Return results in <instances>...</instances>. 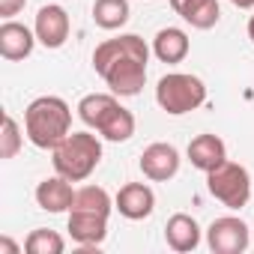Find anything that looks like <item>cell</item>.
<instances>
[{
  "mask_svg": "<svg viewBox=\"0 0 254 254\" xmlns=\"http://www.w3.org/2000/svg\"><path fill=\"white\" fill-rule=\"evenodd\" d=\"M147 60L150 48L141 36L123 33L117 39H105L93 51V69L111 87L114 96H138L147 84Z\"/></svg>",
  "mask_w": 254,
  "mask_h": 254,
  "instance_id": "obj_1",
  "label": "cell"
},
{
  "mask_svg": "<svg viewBox=\"0 0 254 254\" xmlns=\"http://www.w3.org/2000/svg\"><path fill=\"white\" fill-rule=\"evenodd\" d=\"M24 132L33 147L54 150L72 132V108L60 96H39L24 111Z\"/></svg>",
  "mask_w": 254,
  "mask_h": 254,
  "instance_id": "obj_2",
  "label": "cell"
},
{
  "mask_svg": "<svg viewBox=\"0 0 254 254\" xmlns=\"http://www.w3.org/2000/svg\"><path fill=\"white\" fill-rule=\"evenodd\" d=\"M78 117L87 129H96L105 141L123 144L135 135V117L123 108L114 93H90L78 102Z\"/></svg>",
  "mask_w": 254,
  "mask_h": 254,
  "instance_id": "obj_3",
  "label": "cell"
},
{
  "mask_svg": "<svg viewBox=\"0 0 254 254\" xmlns=\"http://www.w3.org/2000/svg\"><path fill=\"white\" fill-rule=\"evenodd\" d=\"M51 153H54V159H51L54 171L60 177L72 180V183H81L99 168L102 141L96 135H90V132H69Z\"/></svg>",
  "mask_w": 254,
  "mask_h": 254,
  "instance_id": "obj_4",
  "label": "cell"
},
{
  "mask_svg": "<svg viewBox=\"0 0 254 254\" xmlns=\"http://www.w3.org/2000/svg\"><path fill=\"white\" fill-rule=\"evenodd\" d=\"M156 102L171 117L191 114L206 102V84L189 72H168L156 84Z\"/></svg>",
  "mask_w": 254,
  "mask_h": 254,
  "instance_id": "obj_5",
  "label": "cell"
},
{
  "mask_svg": "<svg viewBox=\"0 0 254 254\" xmlns=\"http://www.w3.org/2000/svg\"><path fill=\"white\" fill-rule=\"evenodd\" d=\"M206 189L227 209H242L251 197V174L236 162H221L215 171L206 174Z\"/></svg>",
  "mask_w": 254,
  "mask_h": 254,
  "instance_id": "obj_6",
  "label": "cell"
},
{
  "mask_svg": "<svg viewBox=\"0 0 254 254\" xmlns=\"http://www.w3.org/2000/svg\"><path fill=\"white\" fill-rule=\"evenodd\" d=\"M251 242L248 224L236 215H221L206 227V245L212 254H242Z\"/></svg>",
  "mask_w": 254,
  "mask_h": 254,
  "instance_id": "obj_7",
  "label": "cell"
},
{
  "mask_svg": "<svg viewBox=\"0 0 254 254\" xmlns=\"http://www.w3.org/2000/svg\"><path fill=\"white\" fill-rule=\"evenodd\" d=\"M180 150L174 144H150L141 153V174L153 183H168L180 174Z\"/></svg>",
  "mask_w": 254,
  "mask_h": 254,
  "instance_id": "obj_8",
  "label": "cell"
},
{
  "mask_svg": "<svg viewBox=\"0 0 254 254\" xmlns=\"http://www.w3.org/2000/svg\"><path fill=\"white\" fill-rule=\"evenodd\" d=\"M33 30H36V39L45 48H63L66 39H69V30H72L69 12L63 6H57V3H48V6H42L36 12Z\"/></svg>",
  "mask_w": 254,
  "mask_h": 254,
  "instance_id": "obj_9",
  "label": "cell"
},
{
  "mask_svg": "<svg viewBox=\"0 0 254 254\" xmlns=\"http://www.w3.org/2000/svg\"><path fill=\"white\" fill-rule=\"evenodd\" d=\"M114 209L129 221H141V218L153 215L156 194H153V189L147 183H126L114 197Z\"/></svg>",
  "mask_w": 254,
  "mask_h": 254,
  "instance_id": "obj_10",
  "label": "cell"
},
{
  "mask_svg": "<svg viewBox=\"0 0 254 254\" xmlns=\"http://www.w3.org/2000/svg\"><path fill=\"white\" fill-rule=\"evenodd\" d=\"M69 236L84 248L102 245L108 236V215L93 209H69Z\"/></svg>",
  "mask_w": 254,
  "mask_h": 254,
  "instance_id": "obj_11",
  "label": "cell"
},
{
  "mask_svg": "<svg viewBox=\"0 0 254 254\" xmlns=\"http://www.w3.org/2000/svg\"><path fill=\"white\" fill-rule=\"evenodd\" d=\"M36 30L18 24V21H3L0 24V57L9 60V63H18V60H27L33 54V45H36Z\"/></svg>",
  "mask_w": 254,
  "mask_h": 254,
  "instance_id": "obj_12",
  "label": "cell"
},
{
  "mask_svg": "<svg viewBox=\"0 0 254 254\" xmlns=\"http://www.w3.org/2000/svg\"><path fill=\"white\" fill-rule=\"evenodd\" d=\"M36 203L39 209L45 212H69L72 203H75V189H72V180L66 177H48L36 186Z\"/></svg>",
  "mask_w": 254,
  "mask_h": 254,
  "instance_id": "obj_13",
  "label": "cell"
},
{
  "mask_svg": "<svg viewBox=\"0 0 254 254\" xmlns=\"http://www.w3.org/2000/svg\"><path fill=\"white\" fill-rule=\"evenodd\" d=\"M189 162L197 168V171H203V174H209V171H215L221 162H227V147H224V141L218 138V135H197V138H191V144H189Z\"/></svg>",
  "mask_w": 254,
  "mask_h": 254,
  "instance_id": "obj_14",
  "label": "cell"
},
{
  "mask_svg": "<svg viewBox=\"0 0 254 254\" xmlns=\"http://www.w3.org/2000/svg\"><path fill=\"white\" fill-rule=\"evenodd\" d=\"M171 9L194 30H209L221 18L218 0H171Z\"/></svg>",
  "mask_w": 254,
  "mask_h": 254,
  "instance_id": "obj_15",
  "label": "cell"
},
{
  "mask_svg": "<svg viewBox=\"0 0 254 254\" xmlns=\"http://www.w3.org/2000/svg\"><path fill=\"white\" fill-rule=\"evenodd\" d=\"M165 242H168V248H174V251H180V254L194 251V248L200 245V224H197L191 215L177 212V215H171L168 224H165Z\"/></svg>",
  "mask_w": 254,
  "mask_h": 254,
  "instance_id": "obj_16",
  "label": "cell"
},
{
  "mask_svg": "<svg viewBox=\"0 0 254 254\" xmlns=\"http://www.w3.org/2000/svg\"><path fill=\"white\" fill-rule=\"evenodd\" d=\"M189 48H191L189 33L180 30V27H162V30L156 33V39H153V54H156L162 63H168V66L183 63V60L189 57Z\"/></svg>",
  "mask_w": 254,
  "mask_h": 254,
  "instance_id": "obj_17",
  "label": "cell"
},
{
  "mask_svg": "<svg viewBox=\"0 0 254 254\" xmlns=\"http://www.w3.org/2000/svg\"><path fill=\"white\" fill-rule=\"evenodd\" d=\"M93 21L102 30H120L129 21V0H96L93 3Z\"/></svg>",
  "mask_w": 254,
  "mask_h": 254,
  "instance_id": "obj_18",
  "label": "cell"
},
{
  "mask_svg": "<svg viewBox=\"0 0 254 254\" xmlns=\"http://www.w3.org/2000/svg\"><path fill=\"white\" fill-rule=\"evenodd\" d=\"M63 248H66V239L57 230H48V227H36L24 239L27 254H63Z\"/></svg>",
  "mask_w": 254,
  "mask_h": 254,
  "instance_id": "obj_19",
  "label": "cell"
},
{
  "mask_svg": "<svg viewBox=\"0 0 254 254\" xmlns=\"http://www.w3.org/2000/svg\"><path fill=\"white\" fill-rule=\"evenodd\" d=\"M21 150V129L12 114H3V135H0V156L3 159H15Z\"/></svg>",
  "mask_w": 254,
  "mask_h": 254,
  "instance_id": "obj_20",
  "label": "cell"
},
{
  "mask_svg": "<svg viewBox=\"0 0 254 254\" xmlns=\"http://www.w3.org/2000/svg\"><path fill=\"white\" fill-rule=\"evenodd\" d=\"M24 3L27 0H0V18H12V15H18L21 9H24Z\"/></svg>",
  "mask_w": 254,
  "mask_h": 254,
  "instance_id": "obj_21",
  "label": "cell"
},
{
  "mask_svg": "<svg viewBox=\"0 0 254 254\" xmlns=\"http://www.w3.org/2000/svg\"><path fill=\"white\" fill-rule=\"evenodd\" d=\"M0 251H9V254H15V251H18V245H15L12 239H6V236H3V239H0Z\"/></svg>",
  "mask_w": 254,
  "mask_h": 254,
  "instance_id": "obj_22",
  "label": "cell"
},
{
  "mask_svg": "<svg viewBox=\"0 0 254 254\" xmlns=\"http://www.w3.org/2000/svg\"><path fill=\"white\" fill-rule=\"evenodd\" d=\"M236 9H254V0H230Z\"/></svg>",
  "mask_w": 254,
  "mask_h": 254,
  "instance_id": "obj_23",
  "label": "cell"
},
{
  "mask_svg": "<svg viewBox=\"0 0 254 254\" xmlns=\"http://www.w3.org/2000/svg\"><path fill=\"white\" fill-rule=\"evenodd\" d=\"M248 39L254 42V15H251V21H248Z\"/></svg>",
  "mask_w": 254,
  "mask_h": 254,
  "instance_id": "obj_24",
  "label": "cell"
}]
</instances>
